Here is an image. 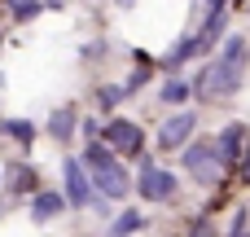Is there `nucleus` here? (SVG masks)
<instances>
[{
	"label": "nucleus",
	"instance_id": "f257e3e1",
	"mask_svg": "<svg viewBox=\"0 0 250 237\" xmlns=\"http://www.w3.org/2000/svg\"><path fill=\"white\" fill-rule=\"evenodd\" d=\"M242 75H246V40L233 35L224 44V53L215 62H207V70L198 75V92L202 97H233L242 88Z\"/></svg>",
	"mask_w": 250,
	"mask_h": 237
},
{
	"label": "nucleus",
	"instance_id": "f03ea898",
	"mask_svg": "<svg viewBox=\"0 0 250 237\" xmlns=\"http://www.w3.org/2000/svg\"><path fill=\"white\" fill-rule=\"evenodd\" d=\"M185 167H189L193 180L215 185L220 180V167H224V154H220L215 141H198V145H185Z\"/></svg>",
	"mask_w": 250,
	"mask_h": 237
},
{
	"label": "nucleus",
	"instance_id": "7ed1b4c3",
	"mask_svg": "<svg viewBox=\"0 0 250 237\" xmlns=\"http://www.w3.org/2000/svg\"><path fill=\"white\" fill-rule=\"evenodd\" d=\"M136 189H141V198H145V202H167V198H176L180 180H176V172L145 163V167H141V180H136Z\"/></svg>",
	"mask_w": 250,
	"mask_h": 237
},
{
	"label": "nucleus",
	"instance_id": "20e7f679",
	"mask_svg": "<svg viewBox=\"0 0 250 237\" xmlns=\"http://www.w3.org/2000/svg\"><path fill=\"white\" fill-rule=\"evenodd\" d=\"M62 176H66V207H92V180H88V163H79V158H66V163H62Z\"/></svg>",
	"mask_w": 250,
	"mask_h": 237
},
{
	"label": "nucleus",
	"instance_id": "39448f33",
	"mask_svg": "<svg viewBox=\"0 0 250 237\" xmlns=\"http://www.w3.org/2000/svg\"><path fill=\"white\" fill-rule=\"evenodd\" d=\"M193 128H198V114H193V110L171 114V119L158 128V145H163V150H185V145H189V136H193Z\"/></svg>",
	"mask_w": 250,
	"mask_h": 237
},
{
	"label": "nucleus",
	"instance_id": "423d86ee",
	"mask_svg": "<svg viewBox=\"0 0 250 237\" xmlns=\"http://www.w3.org/2000/svg\"><path fill=\"white\" fill-rule=\"evenodd\" d=\"M101 136L110 141V150H114V154H141V145H145L141 128H136V123H127V119H114Z\"/></svg>",
	"mask_w": 250,
	"mask_h": 237
},
{
	"label": "nucleus",
	"instance_id": "0eeeda50",
	"mask_svg": "<svg viewBox=\"0 0 250 237\" xmlns=\"http://www.w3.org/2000/svg\"><path fill=\"white\" fill-rule=\"evenodd\" d=\"M92 185H97V194H105V198H127V189H132V180H127V172L119 167V158H114L110 167H92Z\"/></svg>",
	"mask_w": 250,
	"mask_h": 237
},
{
	"label": "nucleus",
	"instance_id": "6e6552de",
	"mask_svg": "<svg viewBox=\"0 0 250 237\" xmlns=\"http://www.w3.org/2000/svg\"><path fill=\"white\" fill-rule=\"evenodd\" d=\"M242 141H246V128H242V123H229V128L220 132V141H215V145H220L224 163H237V158H242Z\"/></svg>",
	"mask_w": 250,
	"mask_h": 237
},
{
	"label": "nucleus",
	"instance_id": "1a4fd4ad",
	"mask_svg": "<svg viewBox=\"0 0 250 237\" xmlns=\"http://www.w3.org/2000/svg\"><path fill=\"white\" fill-rule=\"evenodd\" d=\"M62 207H66V198L62 194H35V202H31V220H53V215H62Z\"/></svg>",
	"mask_w": 250,
	"mask_h": 237
},
{
	"label": "nucleus",
	"instance_id": "9d476101",
	"mask_svg": "<svg viewBox=\"0 0 250 237\" xmlns=\"http://www.w3.org/2000/svg\"><path fill=\"white\" fill-rule=\"evenodd\" d=\"M189 97H193V84H189V79H167L158 101H167V106H185Z\"/></svg>",
	"mask_w": 250,
	"mask_h": 237
},
{
	"label": "nucleus",
	"instance_id": "9b49d317",
	"mask_svg": "<svg viewBox=\"0 0 250 237\" xmlns=\"http://www.w3.org/2000/svg\"><path fill=\"white\" fill-rule=\"evenodd\" d=\"M48 132L57 136V141H66V136H75V110L66 106V110H57L53 119H48Z\"/></svg>",
	"mask_w": 250,
	"mask_h": 237
},
{
	"label": "nucleus",
	"instance_id": "f8f14e48",
	"mask_svg": "<svg viewBox=\"0 0 250 237\" xmlns=\"http://www.w3.org/2000/svg\"><path fill=\"white\" fill-rule=\"evenodd\" d=\"M0 132H9V136H13V141H22V145H31V141H35V128H31L26 119H4V123H0Z\"/></svg>",
	"mask_w": 250,
	"mask_h": 237
},
{
	"label": "nucleus",
	"instance_id": "ddd939ff",
	"mask_svg": "<svg viewBox=\"0 0 250 237\" xmlns=\"http://www.w3.org/2000/svg\"><path fill=\"white\" fill-rule=\"evenodd\" d=\"M145 220H141V211H123L119 220H114V229H110V237H127V233H136Z\"/></svg>",
	"mask_w": 250,
	"mask_h": 237
},
{
	"label": "nucleus",
	"instance_id": "4468645a",
	"mask_svg": "<svg viewBox=\"0 0 250 237\" xmlns=\"http://www.w3.org/2000/svg\"><path fill=\"white\" fill-rule=\"evenodd\" d=\"M83 163H88V167H110V163H114V154H110L105 145H97V141H92V145H88V154H83Z\"/></svg>",
	"mask_w": 250,
	"mask_h": 237
},
{
	"label": "nucleus",
	"instance_id": "2eb2a0df",
	"mask_svg": "<svg viewBox=\"0 0 250 237\" xmlns=\"http://www.w3.org/2000/svg\"><path fill=\"white\" fill-rule=\"evenodd\" d=\"M123 97H127V84H110V88H101V106H105V110L119 106Z\"/></svg>",
	"mask_w": 250,
	"mask_h": 237
},
{
	"label": "nucleus",
	"instance_id": "dca6fc26",
	"mask_svg": "<svg viewBox=\"0 0 250 237\" xmlns=\"http://www.w3.org/2000/svg\"><path fill=\"white\" fill-rule=\"evenodd\" d=\"M246 220H250V211H237V215H233V229H229V237H246Z\"/></svg>",
	"mask_w": 250,
	"mask_h": 237
},
{
	"label": "nucleus",
	"instance_id": "f3484780",
	"mask_svg": "<svg viewBox=\"0 0 250 237\" xmlns=\"http://www.w3.org/2000/svg\"><path fill=\"white\" fill-rule=\"evenodd\" d=\"M35 9H40V0H13V13H18V18H31Z\"/></svg>",
	"mask_w": 250,
	"mask_h": 237
},
{
	"label": "nucleus",
	"instance_id": "a211bd4d",
	"mask_svg": "<svg viewBox=\"0 0 250 237\" xmlns=\"http://www.w3.org/2000/svg\"><path fill=\"white\" fill-rule=\"evenodd\" d=\"M31 180H35V176H31V172H26V167H18V172H13V189H26V185H31Z\"/></svg>",
	"mask_w": 250,
	"mask_h": 237
},
{
	"label": "nucleus",
	"instance_id": "6ab92c4d",
	"mask_svg": "<svg viewBox=\"0 0 250 237\" xmlns=\"http://www.w3.org/2000/svg\"><path fill=\"white\" fill-rule=\"evenodd\" d=\"M207 9H224V0H207Z\"/></svg>",
	"mask_w": 250,
	"mask_h": 237
},
{
	"label": "nucleus",
	"instance_id": "aec40b11",
	"mask_svg": "<svg viewBox=\"0 0 250 237\" xmlns=\"http://www.w3.org/2000/svg\"><path fill=\"white\" fill-rule=\"evenodd\" d=\"M193 237H215V233H211V229H198V233H193Z\"/></svg>",
	"mask_w": 250,
	"mask_h": 237
},
{
	"label": "nucleus",
	"instance_id": "412c9836",
	"mask_svg": "<svg viewBox=\"0 0 250 237\" xmlns=\"http://www.w3.org/2000/svg\"><path fill=\"white\" fill-rule=\"evenodd\" d=\"M119 4H123V9H127V4H136V0H119Z\"/></svg>",
	"mask_w": 250,
	"mask_h": 237
}]
</instances>
